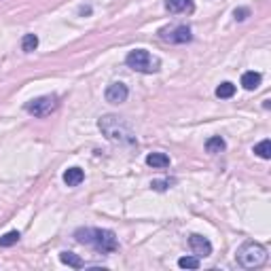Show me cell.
Instances as JSON below:
<instances>
[{
	"instance_id": "cell-20",
	"label": "cell",
	"mask_w": 271,
	"mask_h": 271,
	"mask_svg": "<svg viewBox=\"0 0 271 271\" xmlns=\"http://www.w3.org/2000/svg\"><path fill=\"white\" fill-rule=\"evenodd\" d=\"M170 185H172V180H155V182H150V187H153L155 191H165Z\"/></svg>"
},
{
	"instance_id": "cell-2",
	"label": "cell",
	"mask_w": 271,
	"mask_h": 271,
	"mask_svg": "<svg viewBox=\"0 0 271 271\" xmlns=\"http://www.w3.org/2000/svg\"><path fill=\"white\" fill-rule=\"evenodd\" d=\"M76 242L78 244H87V246H93L98 252H115L119 248V242H117V235L113 233L110 229H76Z\"/></svg>"
},
{
	"instance_id": "cell-19",
	"label": "cell",
	"mask_w": 271,
	"mask_h": 271,
	"mask_svg": "<svg viewBox=\"0 0 271 271\" xmlns=\"http://www.w3.org/2000/svg\"><path fill=\"white\" fill-rule=\"evenodd\" d=\"M178 267H182V269H199V257H182L178 261Z\"/></svg>"
},
{
	"instance_id": "cell-18",
	"label": "cell",
	"mask_w": 271,
	"mask_h": 271,
	"mask_svg": "<svg viewBox=\"0 0 271 271\" xmlns=\"http://www.w3.org/2000/svg\"><path fill=\"white\" fill-rule=\"evenodd\" d=\"M254 153H257L261 159H269L271 157V142L269 140H263L254 146Z\"/></svg>"
},
{
	"instance_id": "cell-16",
	"label": "cell",
	"mask_w": 271,
	"mask_h": 271,
	"mask_svg": "<svg viewBox=\"0 0 271 271\" xmlns=\"http://www.w3.org/2000/svg\"><path fill=\"white\" fill-rule=\"evenodd\" d=\"M38 47V36L36 34H23V38H21V49L26 51V53H30V51H34Z\"/></svg>"
},
{
	"instance_id": "cell-1",
	"label": "cell",
	"mask_w": 271,
	"mask_h": 271,
	"mask_svg": "<svg viewBox=\"0 0 271 271\" xmlns=\"http://www.w3.org/2000/svg\"><path fill=\"white\" fill-rule=\"evenodd\" d=\"M98 127L110 142H115V144H136V134L132 132L130 123L123 121L121 117L104 115L98 121Z\"/></svg>"
},
{
	"instance_id": "cell-8",
	"label": "cell",
	"mask_w": 271,
	"mask_h": 271,
	"mask_svg": "<svg viewBox=\"0 0 271 271\" xmlns=\"http://www.w3.org/2000/svg\"><path fill=\"white\" fill-rule=\"evenodd\" d=\"M104 95L110 104H123L127 100V95H130V89H127V85H123V83H110L106 87Z\"/></svg>"
},
{
	"instance_id": "cell-4",
	"label": "cell",
	"mask_w": 271,
	"mask_h": 271,
	"mask_svg": "<svg viewBox=\"0 0 271 271\" xmlns=\"http://www.w3.org/2000/svg\"><path fill=\"white\" fill-rule=\"evenodd\" d=\"M125 64L130 66L136 72H142V74H153L161 68V62L155 55H150L148 51L144 49H136V51H130L125 58Z\"/></svg>"
},
{
	"instance_id": "cell-11",
	"label": "cell",
	"mask_w": 271,
	"mask_h": 271,
	"mask_svg": "<svg viewBox=\"0 0 271 271\" xmlns=\"http://www.w3.org/2000/svg\"><path fill=\"white\" fill-rule=\"evenodd\" d=\"M261 81H263V76L259 74V72H244V76H242V87L244 89H248V91H252V89H257V87L261 85Z\"/></svg>"
},
{
	"instance_id": "cell-5",
	"label": "cell",
	"mask_w": 271,
	"mask_h": 271,
	"mask_svg": "<svg viewBox=\"0 0 271 271\" xmlns=\"http://www.w3.org/2000/svg\"><path fill=\"white\" fill-rule=\"evenodd\" d=\"M58 95H41V98H36V100H30L26 106V113L30 115H34L38 119H43V117H49L55 108H58Z\"/></svg>"
},
{
	"instance_id": "cell-7",
	"label": "cell",
	"mask_w": 271,
	"mask_h": 271,
	"mask_svg": "<svg viewBox=\"0 0 271 271\" xmlns=\"http://www.w3.org/2000/svg\"><path fill=\"white\" fill-rule=\"evenodd\" d=\"M189 246H191V250L195 252V257H210L212 254V244L208 237H203V235H199V233H193L189 237Z\"/></svg>"
},
{
	"instance_id": "cell-13",
	"label": "cell",
	"mask_w": 271,
	"mask_h": 271,
	"mask_svg": "<svg viewBox=\"0 0 271 271\" xmlns=\"http://www.w3.org/2000/svg\"><path fill=\"white\" fill-rule=\"evenodd\" d=\"M60 261L64 263V265L74 267V269H81V267H85L83 259L78 257V254H74V252H60Z\"/></svg>"
},
{
	"instance_id": "cell-10",
	"label": "cell",
	"mask_w": 271,
	"mask_h": 271,
	"mask_svg": "<svg viewBox=\"0 0 271 271\" xmlns=\"http://www.w3.org/2000/svg\"><path fill=\"white\" fill-rule=\"evenodd\" d=\"M165 9L170 13L193 11V0H165Z\"/></svg>"
},
{
	"instance_id": "cell-3",
	"label": "cell",
	"mask_w": 271,
	"mask_h": 271,
	"mask_svg": "<svg viewBox=\"0 0 271 271\" xmlns=\"http://www.w3.org/2000/svg\"><path fill=\"white\" fill-rule=\"evenodd\" d=\"M237 263L244 269H257L267 263V250L265 246L257 242H246L240 250H237Z\"/></svg>"
},
{
	"instance_id": "cell-12",
	"label": "cell",
	"mask_w": 271,
	"mask_h": 271,
	"mask_svg": "<svg viewBox=\"0 0 271 271\" xmlns=\"http://www.w3.org/2000/svg\"><path fill=\"white\" fill-rule=\"evenodd\" d=\"M146 165L161 170V167H167V165H170V157H167L165 153H150V155L146 157Z\"/></svg>"
},
{
	"instance_id": "cell-9",
	"label": "cell",
	"mask_w": 271,
	"mask_h": 271,
	"mask_svg": "<svg viewBox=\"0 0 271 271\" xmlns=\"http://www.w3.org/2000/svg\"><path fill=\"white\" fill-rule=\"evenodd\" d=\"M83 180H85V172L81 167H68V170L64 172V182H66L68 187H78Z\"/></svg>"
},
{
	"instance_id": "cell-14",
	"label": "cell",
	"mask_w": 271,
	"mask_h": 271,
	"mask_svg": "<svg viewBox=\"0 0 271 271\" xmlns=\"http://www.w3.org/2000/svg\"><path fill=\"white\" fill-rule=\"evenodd\" d=\"M225 148H227V144H225V140H222L220 136H212V138H208V142H205V150H208L210 155L222 153Z\"/></svg>"
},
{
	"instance_id": "cell-17",
	"label": "cell",
	"mask_w": 271,
	"mask_h": 271,
	"mask_svg": "<svg viewBox=\"0 0 271 271\" xmlns=\"http://www.w3.org/2000/svg\"><path fill=\"white\" fill-rule=\"evenodd\" d=\"M19 231H9V233H4L2 237H0V246H2V248H11L13 244H17L19 242Z\"/></svg>"
},
{
	"instance_id": "cell-6",
	"label": "cell",
	"mask_w": 271,
	"mask_h": 271,
	"mask_svg": "<svg viewBox=\"0 0 271 271\" xmlns=\"http://www.w3.org/2000/svg\"><path fill=\"white\" fill-rule=\"evenodd\" d=\"M161 38L167 43H174V45H185V43H191V28L189 26H174V28H165L161 30Z\"/></svg>"
},
{
	"instance_id": "cell-21",
	"label": "cell",
	"mask_w": 271,
	"mask_h": 271,
	"mask_svg": "<svg viewBox=\"0 0 271 271\" xmlns=\"http://www.w3.org/2000/svg\"><path fill=\"white\" fill-rule=\"evenodd\" d=\"M233 15H235V19H237V21H244V19L250 15V9H235Z\"/></svg>"
},
{
	"instance_id": "cell-15",
	"label": "cell",
	"mask_w": 271,
	"mask_h": 271,
	"mask_svg": "<svg viewBox=\"0 0 271 271\" xmlns=\"http://www.w3.org/2000/svg\"><path fill=\"white\" fill-rule=\"evenodd\" d=\"M216 95L220 100H227V98H233L235 95V85L233 83H229V81H225V83H220L218 87H216Z\"/></svg>"
}]
</instances>
